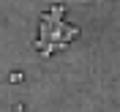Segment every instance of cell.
Here are the masks:
<instances>
[{"instance_id":"obj_1","label":"cell","mask_w":120,"mask_h":112,"mask_svg":"<svg viewBox=\"0 0 120 112\" xmlns=\"http://www.w3.org/2000/svg\"><path fill=\"white\" fill-rule=\"evenodd\" d=\"M74 38H79V27H74V25H66V30H63V44L74 41Z\"/></svg>"},{"instance_id":"obj_2","label":"cell","mask_w":120,"mask_h":112,"mask_svg":"<svg viewBox=\"0 0 120 112\" xmlns=\"http://www.w3.org/2000/svg\"><path fill=\"white\" fill-rule=\"evenodd\" d=\"M8 82H11V85H19V82H22V74H19V71H11V74H8Z\"/></svg>"}]
</instances>
